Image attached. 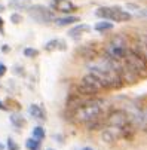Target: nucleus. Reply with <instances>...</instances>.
I'll return each instance as SVG.
<instances>
[{
    "label": "nucleus",
    "instance_id": "1",
    "mask_svg": "<svg viewBox=\"0 0 147 150\" xmlns=\"http://www.w3.org/2000/svg\"><path fill=\"white\" fill-rule=\"evenodd\" d=\"M101 140L106 144H114L120 140H131L135 135V126L127 110L113 109L106 116V125L101 129Z\"/></svg>",
    "mask_w": 147,
    "mask_h": 150
},
{
    "label": "nucleus",
    "instance_id": "2",
    "mask_svg": "<svg viewBox=\"0 0 147 150\" xmlns=\"http://www.w3.org/2000/svg\"><path fill=\"white\" fill-rule=\"evenodd\" d=\"M86 71L92 73L94 76H97L100 79V82L102 83V86L106 91L110 89H120L123 86V79L119 74V71L116 70V67L112 64L110 59H107L102 55V58L92 61L86 66Z\"/></svg>",
    "mask_w": 147,
    "mask_h": 150
},
{
    "label": "nucleus",
    "instance_id": "3",
    "mask_svg": "<svg viewBox=\"0 0 147 150\" xmlns=\"http://www.w3.org/2000/svg\"><path fill=\"white\" fill-rule=\"evenodd\" d=\"M107 113H109L107 101L102 100V98L91 97L80 107H77L74 112H71V117L76 123L85 126V125H88V123H91L97 119L106 117Z\"/></svg>",
    "mask_w": 147,
    "mask_h": 150
},
{
    "label": "nucleus",
    "instance_id": "4",
    "mask_svg": "<svg viewBox=\"0 0 147 150\" xmlns=\"http://www.w3.org/2000/svg\"><path fill=\"white\" fill-rule=\"evenodd\" d=\"M125 67L134 82L147 77V62L135 46H129L127 55H125Z\"/></svg>",
    "mask_w": 147,
    "mask_h": 150
},
{
    "label": "nucleus",
    "instance_id": "5",
    "mask_svg": "<svg viewBox=\"0 0 147 150\" xmlns=\"http://www.w3.org/2000/svg\"><path fill=\"white\" fill-rule=\"evenodd\" d=\"M129 46L131 45L128 43V39L123 34H114L104 45V57H107L114 62H123Z\"/></svg>",
    "mask_w": 147,
    "mask_h": 150
},
{
    "label": "nucleus",
    "instance_id": "6",
    "mask_svg": "<svg viewBox=\"0 0 147 150\" xmlns=\"http://www.w3.org/2000/svg\"><path fill=\"white\" fill-rule=\"evenodd\" d=\"M76 91L82 95H86V97H95V95H98L100 92L106 91V89H104L102 83L100 82V79L97 76H94L92 73H86L77 82Z\"/></svg>",
    "mask_w": 147,
    "mask_h": 150
},
{
    "label": "nucleus",
    "instance_id": "7",
    "mask_svg": "<svg viewBox=\"0 0 147 150\" xmlns=\"http://www.w3.org/2000/svg\"><path fill=\"white\" fill-rule=\"evenodd\" d=\"M95 15L102 19H109L112 23H128L132 18L128 11H123L117 6H101L95 11Z\"/></svg>",
    "mask_w": 147,
    "mask_h": 150
},
{
    "label": "nucleus",
    "instance_id": "8",
    "mask_svg": "<svg viewBox=\"0 0 147 150\" xmlns=\"http://www.w3.org/2000/svg\"><path fill=\"white\" fill-rule=\"evenodd\" d=\"M28 15L31 19H34L36 23L39 24H51L54 23L55 19V15H54V11L43 6V5H31L28 9Z\"/></svg>",
    "mask_w": 147,
    "mask_h": 150
},
{
    "label": "nucleus",
    "instance_id": "9",
    "mask_svg": "<svg viewBox=\"0 0 147 150\" xmlns=\"http://www.w3.org/2000/svg\"><path fill=\"white\" fill-rule=\"evenodd\" d=\"M51 9L64 15H71L77 11V6L70 0H51Z\"/></svg>",
    "mask_w": 147,
    "mask_h": 150
},
{
    "label": "nucleus",
    "instance_id": "10",
    "mask_svg": "<svg viewBox=\"0 0 147 150\" xmlns=\"http://www.w3.org/2000/svg\"><path fill=\"white\" fill-rule=\"evenodd\" d=\"M91 31V27L88 24H76L74 27H71L69 30V36L71 39H80L82 36H85Z\"/></svg>",
    "mask_w": 147,
    "mask_h": 150
},
{
    "label": "nucleus",
    "instance_id": "11",
    "mask_svg": "<svg viewBox=\"0 0 147 150\" xmlns=\"http://www.w3.org/2000/svg\"><path fill=\"white\" fill-rule=\"evenodd\" d=\"M67 49V43L62 39H52L45 43V51L48 52H54V51H66Z\"/></svg>",
    "mask_w": 147,
    "mask_h": 150
},
{
    "label": "nucleus",
    "instance_id": "12",
    "mask_svg": "<svg viewBox=\"0 0 147 150\" xmlns=\"http://www.w3.org/2000/svg\"><path fill=\"white\" fill-rule=\"evenodd\" d=\"M134 46L137 48V51L143 55V58L147 62V33H143L137 37V42H135Z\"/></svg>",
    "mask_w": 147,
    "mask_h": 150
},
{
    "label": "nucleus",
    "instance_id": "13",
    "mask_svg": "<svg viewBox=\"0 0 147 150\" xmlns=\"http://www.w3.org/2000/svg\"><path fill=\"white\" fill-rule=\"evenodd\" d=\"M79 21H80L79 16H74V15H66V16L55 18V19H54V24L58 25V27H67V25H71V24L79 23Z\"/></svg>",
    "mask_w": 147,
    "mask_h": 150
},
{
    "label": "nucleus",
    "instance_id": "14",
    "mask_svg": "<svg viewBox=\"0 0 147 150\" xmlns=\"http://www.w3.org/2000/svg\"><path fill=\"white\" fill-rule=\"evenodd\" d=\"M28 115L36 120H46V113L43 110V107L39 104H31L28 107Z\"/></svg>",
    "mask_w": 147,
    "mask_h": 150
},
{
    "label": "nucleus",
    "instance_id": "15",
    "mask_svg": "<svg viewBox=\"0 0 147 150\" xmlns=\"http://www.w3.org/2000/svg\"><path fill=\"white\" fill-rule=\"evenodd\" d=\"M9 6L16 11H27L31 6V0H9Z\"/></svg>",
    "mask_w": 147,
    "mask_h": 150
},
{
    "label": "nucleus",
    "instance_id": "16",
    "mask_svg": "<svg viewBox=\"0 0 147 150\" xmlns=\"http://www.w3.org/2000/svg\"><path fill=\"white\" fill-rule=\"evenodd\" d=\"M94 28L98 33H106V31H109V30L113 28V23H112V21H109V19H102V21H100V23H97L94 25Z\"/></svg>",
    "mask_w": 147,
    "mask_h": 150
},
{
    "label": "nucleus",
    "instance_id": "17",
    "mask_svg": "<svg viewBox=\"0 0 147 150\" xmlns=\"http://www.w3.org/2000/svg\"><path fill=\"white\" fill-rule=\"evenodd\" d=\"M11 123L16 128V129H21L24 125H25V119L21 116V115H18V113H13V115H11Z\"/></svg>",
    "mask_w": 147,
    "mask_h": 150
},
{
    "label": "nucleus",
    "instance_id": "18",
    "mask_svg": "<svg viewBox=\"0 0 147 150\" xmlns=\"http://www.w3.org/2000/svg\"><path fill=\"white\" fill-rule=\"evenodd\" d=\"M40 146H42V141L37 140V138H34V137H31V138H28L25 141L27 150H40Z\"/></svg>",
    "mask_w": 147,
    "mask_h": 150
},
{
    "label": "nucleus",
    "instance_id": "19",
    "mask_svg": "<svg viewBox=\"0 0 147 150\" xmlns=\"http://www.w3.org/2000/svg\"><path fill=\"white\" fill-rule=\"evenodd\" d=\"M45 135H46V132H45V129L42 126H36L34 129H33V132H31V137H34V138H37L40 141L45 138Z\"/></svg>",
    "mask_w": 147,
    "mask_h": 150
},
{
    "label": "nucleus",
    "instance_id": "20",
    "mask_svg": "<svg viewBox=\"0 0 147 150\" xmlns=\"http://www.w3.org/2000/svg\"><path fill=\"white\" fill-rule=\"evenodd\" d=\"M23 54H24V57H27V58H36V57L39 55V51L28 46V48H25V49L23 51Z\"/></svg>",
    "mask_w": 147,
    "mask_h": 150
},
{
    "label": "nucleus",
    "instance_id": "21",
    "mask_svg": "<svg viewBox=\"0 0 147 150\" xmlns=\"http://www.w3.org/2000/svg\"><path fill=\"white\" fill-rule=\"evenodd\" d=\"M8 150H19V146L16 144V141L13 138H8V144H6Z\"/></svg>",
    "mask_w": 147,
    "mask_h": 150
},
{
    "label": "nucleus",
    "instance_id": "22",
    "mask_svg": "<svg viewBox=\"0 0 147 150\" xmlns=\"http://www.w3.org/2000/svg\"><path fill=\"white\" fill-rule=\"evenodd\" d=\"M11 21H12L13 24L23 23V15H19V13H12V15H11Z\"/></svg>",
    "mask_w": 147,
    "mask_h": 150
},
{
    "label": "nucleus",
    "instance_id": "23",
    "mask_svg": "<svg viewBox=\"0 0 147 150\" xmlns=\"http://www.w3.org/2000/svg\"><path fill=\"white\" fill-rule=\"evenodd\" d=\"M6 66H5V64H0V77H2V76H5V73H6Z\"/></svg>",
    "mask_w": 147,
    "mask_h": 150
},
{
    "label": "nucleus",
    "instance_id": "24",
    "mask_svg": "<svg viewBox=\"0 0 147 150\" xmlns=\"http://www.w3.org/2000/svg\"><path fill=\"white\" fill-rule=\"evenodd\" d=\"M138 15H140V16L147 18V9H140V11H138Z\"/></svg>",
    "mask_w": 147,
    "mask_h": 150
},
{
    "label": "nucleus",
    "instance_id": "25",
    "mask_svg": "<svg viewBox=\"0 0 147 150\" xmlns=\"http://www.w3.org/2000/svg\"><path fill=\"white\" fill-rule=\"evenodd\" d=\"M0 110H8V107L3 104V101H0Z\"/></svg>",
    "mask_w": 147,
    "mask_h": 150
},
{
    "label": "nucleus",
    "instance_id": "26",
    "mask_svg": "<svg viewBox=\"0 0 147 150\" xmlns=\"http://www.w3.org/2000/svg\"><path fill=\"white\" fill-rule=\"evenodd\" d=\"M2 51H3V52H9V48H8V45H3Z\"/></svg>",
    "mask_w": 147,
    "mask_h": 150
},
{
    "label": "nucleus",
    "instance_id": "27",
    "mask_svg": "<svg viewBox=\"0 0 147 150\" xmlns=\"http://www.w3.org/2000/svg\"><path fill=\"white\" fill-rule=\"evenodd\" d=\"M0 31H3V19L0 18Z\"/></svg>",
    "mask_w": 147,
    "mask_h": 150
},
{
    "label": "nucleus",
    "instance_id": "28",
    "mask_svg": "<svg viewBox=\"0 0 147 150\" xmlns=\"http://www.w3.org/2000/svg\"><path fill=\"white\" fill-rule=\"evenodd\" d=\"M0 150H5V146H3L2 143H0Z\"/></svg>",
    "mask_w": 147,
    "mask_h": 150
},
{
    "label": "nucleus",
    "instance_id": "29",
    "mask_svg": "<svg viewBox=\"0 0 147 150\" xmlns=\"http://www.w3.org/2000/svg\"><path fill=\"white\" fill-rule=\"evenodd\" d=\"M82 150H94V149H91V147H85V149H82Z\"/></svg>",
    "mask_w": 147,
    "mask_h": 150
},
{
    "label": "nucleus",
    "instance_id": "30",
    "mask_svg": "<svg viewBox=\"0 0 147 150\" xmlns=\"http://www.w3.org/2000/svg\"><path fill=\"white\" fill-rule=\"evenodd\" d=\"M2 11H3V6H2V5H0V12H2Z\"/></svg>",
    "mask_w": 147,
    "mask_h": 150
},
{
    "label": "nucleus",
    "instance_id": "31",
    "mask_svg": "<svg viewBox=\"0 0 147 150\" xmlns=\"http://www.w3.org/2000/svg\"><path fill=\"white\" fill-rule=\"evenodd\" d=\"M144 131H146V132H147V126H146V128H144Z\"/></svg>",
    "mask_w": 147,
    "mask_h": 150
},
{
    "label": "nucleus",
    "instance_id": "32",
    "mask_svg": "<svg viewBox=\"0 0 147 150\" xmlns=\"http://www.w3.org/2000/svg\"><path fill=\"white\" fill-rule=\"evenodd\" d=\"M48 150H52V149H48Z\"/></svg>",
    "mask_w": 147,
    "mask_h": 150
}]
</instances>
